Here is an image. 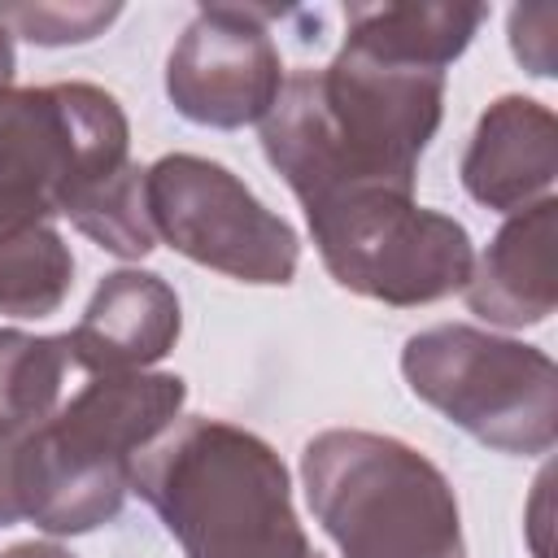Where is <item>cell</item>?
<instances>
[{
    "label": "cell",
    "instance_id": "cell-1",
    "mask_svg": "<svg viewBox=\"0 0 558 558\" xmlns=\"http://www.w3.org/2000/svg\"><path fill=\"white\" fill-rule=\"evenodd\" d=\"M440 70L340 48L327 65L283 74L279 100L262 118V153L305 214L353 192L414 196L418 157L440 131Z\"/></svg>",
    "mask_w": 558,
    "mask_h": 558
},
{
    "label": "cell",
    "instance_id": "cell-2",
    "mask_svg": "<svg viewBox=\"0 0 558 558\" xmlns=\"http://www.w3.org/2000/svg\"><path fill=\"white\" fill-rule=\"evenodd\" d=\"M52 218L126 262L157 248L131 122L96 83L0 92V222Z\"/></svg>",
    "mask_w": 558,
    "mask_h": 558
},
{
    "label": "cell",
    "instance_id": "cell-3",
    "mask_svg": "<svg viewBox=\"0 0 558 558\" xmlns=\"http://www.w3.org/2000/svg\"><path fill=\"white\" fill-rule=\"evenodd\" d=\"M140 493L183 558H323L296 510L283 458L248 427L179 414L131 462Z\"/></svg>",
    "mask_w": 558,
    "mask_h": 558
},
{
    "label": "cell",
    "instance_id": "cell-4",
    "mask_svg": "<svg viewBox=\"0 0 558 558\" xmlns=\"http://www.w3.org/2000/svg\"><path fill=\"white\" fill-rule=\"evenodd\" d=\"M187 401L183 375H92L22 436V510L48 536H83L122 514L135 453Z\"/></svg>",
    "mask_w": 558,
    "mask_h": 558
},
{
    "label": "cell",
    "instance_id": "cell-5",
    "mask_svg": "<svg viewBox=\"0 0 558 558\" xmlns=\"http://www.w3.org/2000/svg\"><path fill=\"white\" fill-rule=\"evenodd\" d=\"M301 484L340 558H466L453 484L397 436L327 427L301 449Z\"/></svg>",
    "mask_w": 558,
    "mask_h": 558
},
{
    "label": "cell",
    "instance_id": "cell-6",
    "mask_svg": "<svg viewBox=\"0 0 558 558\" xmlns=\"http://www.w3.org/2000/svg\"><path fill=\"white\" fill-rule=\"evenodd\" d=\"M401 375L418 401L497 453H549L558 440V366L545 349L436 323L405 340Z\"/></svg>",
    "mask_w": 558,
    "mask_h": 558
},
{
    "label": "cell",
    "instance_id": "cell-7",
    "mask_svg": "<svg viewBox=\"0 0 558 558\" xmlns=\"http://www.w3.org/2000/svg\"><path fill=\"white\" fill-rule=\"evenodd\" d=\"M305 222L340 288L397 310L453 296L475 266L466 227L410 192H353L310 209Z\"/></svg>",
    "mask_w": 558,
    "mask_h": 558
},
{
    "label": "cell",
    "instance_id": "cell-8",
    "mask_svg": "<svg viewBox=\"0 0 558 558\" xmlns=\"http://www.w3.org/2000/svg\"><path fill=\"white\" fill-rule=\"evenodd\" d=\"M144 201L157 240L196 266L240 283L283 288L296 275L301 240L266 209L240 174L196 153H166L144 170Z\"/></svg>",
    "mask_w": 558,
    "mask_h": 558
},
{
    "label": "cell",
    "instance_id": "cell-9",
    "mask_svg": "<svg viewBox=\"0 0 558 558\" xmlns=\"http://www.w3.org/2000/svg\"><path fill=\"white\" fill-rule=\"evenodd\" d=\"M275 9L205 4L166 57V96L196 122L235 131L262 122L283 87V61L270 39Z\"/></svg>",
    "mask_w": 558,
    "mask_h": 558
},
{
    "label": "cell",
    "instance_id": "cell-10",
    "mask_svg": "<svg viewBox=\"0 0 558 558\" xmlns=\"http://www.w3.org/2000/svg\"><path fill=\"white\" fill-rule=\"evenodd\" d=\"M558 179V118L532 96H497L462 153V187L475 205L523 214L554 196Z\"/></svg>",
    "mask_w": 558,
    "mask_h": 558
},
{
    "label": "cell",
    "instance_id": "cell-11",
    "mask_svg": "<svg viewBox=\"0 0 558 558\" xmlns=\"http://www.w3.org/2000/svg\"><path fill=\"white\" fill-rule=\"evenodd\" d=\"M183 327L174 288L153 270H113L96 283L83 318L65 331L70 362L87 375H135L161 362Z\"/></svg>",
    "mask_w": 558,
    "mask_h": 558
},
{
    "label": "cell",
    "instance_id": "cell-12",
    "mask_svg": "<svg viewBox=\"0 0 558 558\" xmlns=\"http://www.w3.org/2000/svg\"><path fill=\"white\" fill-rule=\"evenodd\" d=\"M554 235H558V201L545 196L523 214H510L501 231L488 240L484 257L471 266L466 305L493 327H536L554 314L558 279H554Z\"/></svg>",
    "mask_w": 558,
    "mask_h": 558
},
{
    "label": "cell",
    "instance_id": "cell-13",
    "mask_svg": "<svg viewBox=\"0 0 558 558\" xmlns=\"http://www.w3.org/2000/svg\"><path fill=\"white\" fill-rule=\"evenodd\" d=\"M488 4L475 0H410V4H349L344 9V48L366 57L440 70L453 65L475 31L484 26Z\"/></svg>",
    "mask_w": 558,
    "mask_h": 558
},
{
    "label": "cell",
    "instance_id": "cell-14",
    "mask_svg": "<svg viewBox=\"0 0 558 558\" xmlns=\"http://www.w3.org/2000/svg\"><path fill=\"white\" fill-rule=\"evenodd\" d=\"M74 253L52 222H0V314L48 318L65 305Z\"/></svg>",
    "mask_w": 558,
    "mask_h": 558
},
{
    "label": "cell",
    "instance_id": "cell-15",
    "mask_svg": "<svg viewBox=\"0 0 558 558\" xmlns=\"http://www.w3.org/2000/svg\"><path fill=\"white\" fill-rule=\"evenodd\" d=\"M70 366L65 336H31L0 327V427L31 432L61 405V379Z\"/></svg>",
    "mask_w": 558,
    "mask_h": 558
},
{
    "label": "cell",
    "instance_id": "cell-16",
    "mask_svg": "<svg viewBox=\"0 0 558 558\" xmlns=\"http://www.w3.org/2000/svg\"><path fill=\"white\" fill-rule=\"evenodd\" d=\"M118 13H122V4H96V0H78V4L26 0V4H0V26L31 44L65 48V44H87V39L105 35V26Z\"/></svg>",
    "mask_w": 558,
    "mask_h": 558
},
{
    "label": "cell",
    "instance_id": "cell-17",
    "mask_svg": "<svg viewBox=\"0 0 558 558\" xmlns=\"http://www.w3.org/2000/svg\"><path fill=\"white\" fill-rule=\"evenodd\" d=\"M554 22L558 9L554 4H519L510 9V48L519 57V65L536 78L554 74Z\"/></svg>",
    "mask_w": 558,
    "mask_h": 558
},
{
    "label": "cell",
    "instance_id": "cell-18",
    "mask_svg": "<svg viewBox=\"0 0 558 558\" xmlns=\"http://www.w3.org/2000/svg\"><path fill=\"white\" fill-rule=\"evenodd\" d=\"M22 436L26 432L0 427V527H13L17 519H26V510H22Z\"/></svg>",
    "mask_w": 558,
    "mask_h": 558
},
{
    "label": "cell",
    "instance_id": "cell-19",
    "mask_svg": "<svg viewBox=\"0 0 558 558\" xmlns=\"http://www.w3.org/2000/svg\"><path fill=\"white\" fill-rule=\"evenodd\" d=\"M0 558H74V554L52 541H22V545H9Z\"/></svg>",
    "mask_w": 558,
    "mask_h": 558
},
{
    "label": "cell",
    "instance_id": "cell-20",
    "mask_svg": "<svg viewBox=\"0 0 558 558\" xmlns=\"http://www.w3.org/2000/svg\"><path fill=\"white\" fill-rule=\"evenodd\" d=\"M13 70H17V57H13V35L0 26V92L13 87Z\"/></svg>",
    "mask_w": 558,
    "mask_h": 558
}]
</instances>
